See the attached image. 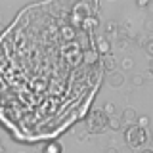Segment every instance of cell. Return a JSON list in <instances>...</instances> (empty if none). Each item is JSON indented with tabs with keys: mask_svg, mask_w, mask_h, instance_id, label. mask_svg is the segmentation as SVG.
Segmentation results:
<instances>
[{
	"mask_svg": "<svg viewBox=\"0 0 153 153\" xmlns=\"http://www.w3.org/2000/svg\"><path fill=\"white\" fill-rule=\"evenodd\" d=\"M149 140V130L147 128H140L138 124H132V126L124 128V142L130 149H138V147H143Z\"/></svg>",
	"mask_w": 153,
	"mask_h": 153,
	"instance_id": "6da1fadb",
	"label": "cell"
},
{
	"mask_svg": "<svg viewBox=\"0 0 153 153\" xmlns=\"http://www.w3.org/2000/svg\"><path fill=\"white\" fill-rule=\"evenodd\" d=\"M107 119L109 117H105L102 109H92L88 119H86V130L92 134H102L107 128Z\"/></svg>",
	"mask_w": 153,
	"mask_h": 153,
	"instance_id": "7a4b0ae2",
	"label": "cell"
},
{
	"mask_svg": "<svg viewBox=\"0 0 153 153\" xmlns=\"http://www.w3.org/2000/svg\"><path fill=\"white\" fill-rule=\"evenodd\" d=\"M96 8H98L96 2H76V4H73V8H71V17L79 19V21H84L86 17L96 16L94 13Z\"/></svg>",
	"mask_w": 153,
	"mask_h": 153,
	"instance_id": "3957f363",
	"label": "cell"
},
{
	"mask_svg": "<svg viewBox=\"0 0 153 153\" xmlns=\"http://www.w3.org/2000/svg\"><path fill=\"white\" fill-rule=\"evenodd\" d=\"M94 50H96V54L102 56V57H103V56H109V52H111V42H109L105 36H98Z\"/></svg>",
	"mask_w": 153,
	"mask_h": 153,
	"instance_id": "277c9868",
	"label": "cell"
},
{
	"mask_svg": "<svg viewBox=\"0 0 153 153\" xmlns=\"http://www.w3.org/2000/svg\"><path fill=\"white\" fill-rule=\"evenodd\" d=\"M124 80H126V76H124L123 71H111L107 75V84L113 86V88H121L124 84Z\"/></svg>",
	"mask_w": 153,
	"mask_h": 153,
	"instance_id": "5b68a950",
	"label": "cell"
},
{
	"mask_svg": "<svg viewBox=\"0 0 153 153\" xmlns=\"http://www.w3.org/2000/svg\"><path fill=\"white\" fill-rule=\"evenodd\" d=\"M100 27V19H98V16H90V17H86L82 23H80V31H84V33H92L96 31V29Z\"/></svg>",
	"mask_w": 153,
	"mask_h": 153,
	"instance_id": "8992f818",
	"label": "cell"
},
{
	"mask_svg": "<svg viewBox=\"0 0 153 153\" xmlns=\"http://www.w3.org/2000/svg\"><path fill=\"white\" fill-rule=\"evenodd\" d=\"M119 119H121V123H126L128 126H132V124H136V121H138V113H136V109L126 107Z\"/></svg>",
	"mask_w": 153,
	"mask_h": 153,
	"instance_id": "52a82bcc",
	"label": "cell"
},
{
	"mask_svg": "<svg viewBox=\"0 0 153 153\" xmlns=\"http://www.w3.org/2000/svg\"><path fill=\"white\" fill-rule=\"evenodd\" d=\"M42 153H63V143L59 142H48L42 147Z\"/></svg>",
	"mask_w": 153,
	"mask_h": 153,
	"instance_id": "ba28073f",
	"label": "cell"
},
{
	"mask_svg": "<svg viewBox=\"0 0 153 153\" xmlns=\"http://www.w3.org/2000/svg\"><path fill=\"white\" fill-rule=\"evenodd\" d=\"M61 36H63L65 40H69V42H71V40H75V38H76V31L69 25V23H67V25L61 27Z\"/></svg>",
	"mask_w": 153,
	"mask_h": 153,
	"instance_id": "9c48e42d",
	"label": "cell"
},
{
	"mask_svg": "<svg viewBox=\"0 0 153 153\" xmlns=\"http://www.w3.org/2000/svg\"><path fill=\"white\" fill-rule=\"evenodd\" d=\"M107 128H111L113 132H119V130L123 128L121 119H119V117H115V115H113V117H109V119H107Z\"/></svg>",
	"mask_w": 153,
	"mask_h": 153,
	"instance_id": "30bf717a",
	"label": "cell"
},
{
	"mask_svg": "<svg viewBox=\"0 0 153 153\" xmlns=\"http://www.w3.org/2000/svg\"><path fill=\"white\" fill-rule=\"evenodd\" d=\"M98 54H96V50L92 48V50H84L82 52V61H86V63H96L98 61Z\"/></svg>",
	"mask_w": 153,
	"mask_h": 153,
	"instance_id": "8fae6325",
	"label": "cell"
},
{
	"mask_svg": "<svg viewBox=\"0 0 153 153\" xmlns=\"http://www.w3.org/2000/svg\"><path fill=\"white\" fill-rule=\"evenodd\" d=\"M102 65H103V69L105 71H109V73H111V71H115V57L113 56H103L102 57Z\"/></svg>",
	"mask_w": 153,
	"mask_h": 153,
	"instance_id": "7c38bea8",
	"label": "cell"
},
{
	"mask_svg": "<svg viewBox=\"0 0 153 153\" xmlns=\"http://www.w3.org/2000/svg\"><path fill=\"white\" fill-rule=\"evenodd\" d=\"M102 111L105 113V117H113V115H115V103L107 102V103L103 105V109H102Z\"/></svg>",
	"mask_w": 153,
	"mask_h": 153,
	"instance_id": "4fadbf2b",
	"label": "cell"
},
{
	"mask_svg": "<svg viewBox=\"0 0 153 153\" xmlns=\"http://www.w3.org/2000/svg\"><path fill=\"white\" fill-rule=\"evenodd\" d=\"M117 29H119V25L115 21H107L105 23V35H111V33H117Z\"/></svg>",
	"mask_w": 153,
	"mask_h": 153,
	"instance_id": "5bb4252c",
	"label": "cell"
},
{
	"mask_svg": "<svg viewBox=\"0 0 153 153\" xmlns=\"http://www.w3.org/2000/svg\"><path fill=\"white\" fill-rule=\"evenodd\" d=\"M136 124H138L140 128H147V126H149V117H147V115H142V117H138Z\"/></svg>",
	"mask_w": 153,
	"mask_h": 153,
	"instance_id": "9a60e30c",
	"label": "cell"
},
{
	"mask_svg": "<svg viewBox=\"0 0 153 153\" xmlns=\"http://www.w3.org/2000/svg\"><path fill=\"white\" fill-rule=\"evenodd\" d=\"M132 67H134V59H132V57H124V59H123V73H124V71H130Z\"/></svg>",
	"mask_w": 153,
	"mask_h": 153,
	"instance_id": "2e32d148",
	"label": "cell"
},
{
	"mask_svg": "<svg viewBox=\"0 0 153 153\" xmlns=\"http://www.w3.org/2000/svg\"><path fill=\"white\" fill-rule=\"evenodd\" d=\"M143 50H146L147 52V56H153V40H151V38H147V40L146 42H143Z\"/></svg>",
	"mask_w": 153,
	"mask_h": 153,
	"instance_id": "e0dca14e",
	"label": "cell"
},
{
	"mask_svg": "<svg viewBox=\"0 0 153 153\" xmlns=\"http://www.w3.org/2000/svg\"><path fill=\"white\" fill-rule=\"evenodd\" d=\"M143 82H146V79H143L142 75H134V76H132V84H134V86H142Z\"/></svg>",
	"mask_w": 153,
	"mask_h": 153,
	"instance_id": "ac0fdd59",
	"label": "cell"
},
{
	"mask_svg": "<svg viewBox=\"0 0 153 153\" xmlns=\"http://www.w3.org/2000/svg\"><path fill=\"white\" fill-rule=\"evenodd\" d=\"M117 44H119V48H121V50H128V44H130V42H128V38H119L117 40Z\"/></svg>",
	"mask_w": 153,
	"mask_h": 153,
	"instance_id": "d6986e66",
	"label": "cell"
},
{
	"mask_svg": "<svg viewBox=\"0 0 153 153\" xmlns=\"http://www.w3.org/2000/svg\"><path fill=\"white\" fill-rule=\"evenodd\" d=\"M105 153H119V147L109 146V147H105Z\"/></svg>",
	"mask_w": 153,
	"mask_h": 153,
	"instance_id": "ffe728a7",
	"label": "cell"
},
{
	"mask_svg": "<svg viewBox=\"0 0 153 153\" xmlns=\"http://www.w3.org/2000/svg\"><path fill=\"white\" fill-rule=\"evenodd\" d=\"M119 153H134V149H130L128 146H124V147H119Z\"/></svg>",
	"mask_w": 153,
	"mask_h": 153,
	"instance_id": "44dd1931",
	"label": "cell"
},
{
	"mask_svg": "<svg viewBox=\"0 0 153 153\" xmlns=\"http://www.w3.org/2000/svg\"><path fill=\"white\" fill-rule=\"evenodd\" d=\"M136 4H138L140 8H146V6H147V2H146V0H140V2H136Z\"/></svg>",
	"mask_w": 153,
	"mask_h": 153,
	"instance_id": "7402d4cb",
	"label": "cell"
},
{
	"mask_svg": "<svg viewBox=\"0 0 153 153\" xmlns=\"http://www.w3.org/2000/svg\"><path fill=\"white\" fill-rule=\"evenodd\" d=\"M140 153H153V149H149V147H142Z\"/></svg>",
	"mask_w": 153,
	"mask_h": 153,
	"instance_id": "603a6c76",
	"label": "cell"
},
{
	"mask_svg": "<svg viewBox=\"0 0 153 153\" xmlns=\"http://www.w3.org/2000/svg\"><path fill=\"white\" fill-rule=\"evenodd\" d=\"M2 29H4V25H2V23H0V31H2Z\"/></svg>",
	"mask_w": 153,
	"mask_h": 153,
	"instance_id": "cb8c5ba5",
	"label": "cell"
},
{
	"mask_svg": "<svg viewBox=\"0 0 153 153\" xmlns=\"http://www.w3.org/2000/svg\"><path fill=\"white\" fill-rule=\"evenodd\" d=\"M17 153H23V151H17Z\"/></svg>",
	"mask_w": 153,
	"mask_h": 153,
	"instance_id": "d4e9b609",
	"label": "cell"
},
{
	"mask_svg": "<svg viewBox=\"0 0 153 153\" xmlns=\"http://www.w3.org/2000/svg\"><path fill=\"white\" fill-rule=\"evenodd\" d=\"M0 149H2V146H0Z\"/></svg>",
	"mask_w": 153,
	"mask_h": 153,
	"instance_id": "484cf974",
	"label": "cell"
}]
</instances>
